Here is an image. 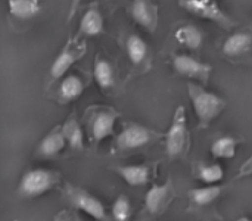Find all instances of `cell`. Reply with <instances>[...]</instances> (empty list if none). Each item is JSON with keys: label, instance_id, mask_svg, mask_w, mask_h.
I'll return each instance as SVG.
<instances>
[{"label": "cell", "instance_id": "obj_1", "mask_svg": "<svg viewBox=\"0 0 252 221\" xmlns=\"http://www.w3.org/2000/svg\"><path fill=\"white\" fill-rule=\"evenodd\" d=\"M188 92H189L190 102L193 105V111L199 120L201 128L208 127L210 123L214 118H217L223 112V109L226 108V102L220 96H217L213 92L205 90L199 84L189 83Z\"/></svg>", "mask_w": 252, "mask_h": 221}, {"label": "cell", "instance_id": "obj_2", "mask_svg": "<svg viewBox=\"0 0 252 221\" xmlns=\"http://www.w3.org/2000/svg\"><path fill=\"white\" fill-rule=\"evenodd\" d=\"M189 149V131L186 126L185 106H177L173 123L165 134V151L171 158L183 157Z\"/></svg>", "mask_w": 252, "mask_h": 221}, {"label": "cell", "instance_id": "obj_3", "mask_svg": "<svg viewBox=\"0 0 252 221\" xmlns=\"http://www.w3.org/2000/svg\"><path fill=\"white\" fill-rule=\"evenodd\" d=\"M59 182V176L44 168H35L24 174L18 193L24 198H37L49 192Z\"/></svg>", "mask_w": 252, "mask_h": 221}, {"label": "cell", "instance_id": "obj_4", "mask_svg": "<svg viewBox=\"0 0 252 221\" xmlns=\"http://www.w3.org/2000/svg\"><path fill=\"white\" fill-rule=\"evenodd\" d=\"M65 196L74 208L89 214L90 217H93L96 220H106V210H105L103 204L96 196L89 193L87 190H84L78 186H74L71 183H66L65 185Z\"/></svg>", "mask_w": 252, "mask_h": 221}, {"label": "cell", "instance_id": "obj_5", "mask_svg": "<svg viewBox=\"0 0 252 221\" xmlns=\"http://www.w3.org/2000/svg\"><path fill=\"white\" fill-rule=\"evenodd\" d=\"M179 4H180V7L186 9L188 12H190L202 19L217 22L219 25H221L226 30H229L235 25V22L221 10L219 3H216L213 0H183V1H179Z\"/></svg>", "mask_w": 252, "mask_h": 221}, {"label": "cell", "instance_id": "obj_6", "mask_svg": "<svg viewBox=\"0 0 252 221\" xmlns=\"http://www.w3.org/2000/svg\"><path fill=\"white\" fill-rule=\"evenodd\" d=\"M86 50V44L83 41L78 40H69L65 47L59 52V55L56 56V59L53 61L52 66H50V75L53 80H58L61 77H63L68 69L84 55Z\"/></svg>", "mask_w": 252, "mask_h": 221}, {"label": "cell", "instance_id": "obj_7", "mask_svg": "<svg viewBox=\"0 0 252 221\" xmlns=\"http://www.w3.org/2000/svg\"><path fill=\"white\" fill-rule=\"evenodd\" d=\"M155 136L157 134L152 130L143 127L140 124L130 123L118 134V137H117V146L121 151L137 149V148H142V146L151 143Z\"/></svg>", "mask_w": 252, "mask_h": 221}, {"label": "cell", "instance_id": "obj_8", "mask_svg": "<svg viewBox=\"0 0 252 221\" xmlns=\"http://www.w3.org/2000/svg\"><path fill=\"white\" fill-rule=\"evenodd\" d=\"M174 199V186L171 179H168L164 185H154L145 196L146 210L151 214H161L167 210V207Z\"/></svg>", "mask_w": 252, "mask_h": 221}, {"label": "cell", "instance_id": "obj_9", "mask_svg": "<svg viewBox=\"0 0 252 221\" xmlns=\"http://www.w3.org/2000/svg\"><path fill=\"white\" fill-rule=\"evenodd\" d=\"M174 69L183 75V77H189V78H196L201 81H208V75L211 72V66L207 63L199 62L198 59H195L193 56L189 55H176L174 61H173Z\"/></svg>", "mask_w": 252, "mask_h": 221}, {"label": "cell", "instance_id": "obj_10", "mask_svg": "<svg viewBox=\"0 0 252 221\" xmlns=\"http://www.w3.org/2000/svg\"><path fill=\"white\" fill-rule=\"evenodd\" d=\"M118 114L114 109L97 112L92 120V136L96 142H102L114 134V126Z\"/></svg>", "mask_w": 252, "mask_h": 221}, {"label": "cell", "instance_id": "obj_11", "mask_svg": "<svg viewBox=\"0 0 252 221\" xmlns=\"http://www.w3.org/2000/svg\"><path fill=\"white\" fill-rule=\"evenodd\" d=\"M133 18L149 31H154L158 24V7L146 0H136L131 6Z\"/></svg>", "mask_w": 252, "mask_h": 221}, {"label": "cell", "instance_id": "obj_12", "mask_svg": "<svg viewBox=\"0 0 252 221\" xmlns=\"http://www.w3.org/2000/svg\"><path fill=\"white\" fill-rule=\"evenodd\" d=\"M65 139L62 136L61 126H56L53 130H50L43 140L38 145V154L41 157H55L65 148Z\"/></svg>", "mask_w": 252, "mask_h": 221}, {"label": "cell", "instance_id": "obj_13", "mask_svg": "<svg viewBox=\"0 0 252 221\" xmlns=\"http://www.w3.org/2000/svg\"><path fill=\"white\" fill-rule=\"evenodd\" d=\"M115 171L130 186H143L151 179V167L149 165H126V167L115 168Z\"/></svg>", "mask_w": 252, "mask_h": 221}, {"label": "cell", "instance_id": "obj_14", "mask_svg": "<svg viewBox=\"0 0 252 221\" xmlns=\"http://www.w3.org/2000/svg\"><path fill=\"white\" fill-rule=\"evenodd\" d=\"M103 31V16L96 7H90L80 21V32L86 37L99 35Z\"/></svg>", "mask_w": 252, "mask_h": 221}, {"label": "cell", "instance_id": "obj_15", "mask_svg": "<svg viewBox=\"0 0 252 221\" xmlns=\"http://www.w3.org/2000/svg\"><path fill=\"white\" fill-rule=\"evenodd\" d=\"M174 37L176 40L188 47V49H192V50H196L202 46V41H204V35H202V31L195 27V25H183V27H179L177 31L174 32Z\"/></svg>", "mask_w": 252, "mask_h": 221}, {"label": "cell", "instance_id": "obj_16", "mask_svg": "<svg viewBox=\"0 0 252 221\" xmlns=\"http://www.w3.org/2000/svg\"><path fill=\"white\" fill-rule=\"evenodd\" d=\"M252 38L248 32H235L223 44V52L227 56H238L250 52Z\"/></svg>", "mask_w": 252, "mask_h": 221}, {"label": "cell", "instance_id": "obj_17", "mask_svg": "<svg viewBox=\"0 0 252 221\" xmlns=\"http://www.w3.org/2000/svg\"><path fill=\"white\" fill-rule=\"evenodd\" d=\"M83 90L84 84L77 75H66L59 86V97L62 102L68 103L77 100L83 95Z\"/></svg>", "mask_w": 252, "mask_h": 221}, {"label": "cell", "instance_id": "obj_18", "mask_svg": "<svg viewBox=\"0 0 252 221\" xmlns=\"http://www.w3.org/2000/svg\"><path fill=\"white\" fill-rule=\"evenodd\" d=\"M62 130V136L65 139V142L69 143L71 148L74 149H83L84 145V136H83V130L77 121L75 117H69L63 126H61Z\"/></svg>", "mask_w": 252, "mask_h": 221}, {"label": "cell", "instance_id": "obj_19", "mask_svg": "<svg viewBox=\"0 0 252 221\" xmlns=\"http://www.w3.org/2000/svg\"><path fill=\"white\" fill-rule=\"evenodd\" d=\"M9 12L18 19L32 18L40 12V3L37 0H9Z\"/></svg>", "mask_w": 252, "mask_h": 221}, {"label": "cell", "instance_id": "obj_20", "mask_svg": "<svg viewBox=\"0 0 252 221\" xmlns=\"http://www.w3.org/2000/svg\"><path fill=\"white\" fill-rule=\"evenodd\" d=\"M93 75H94V80L99 84V87L109 89L114 86V69H112V65L106 59L96 58Z\"/></svg>", "mask_w": 252, "mask_h": 221}, {"label": "cell", "instance_id": "obj_21", "mask_svg": "<svg viewBox=\"0 0 252 221\" xmlns=\"http://www.w3.org/2000/svg\"><path fill=\"white\" fill-rule=\"evenodd\" d=\"M236 145H238V140H235L233 137H229V136L220 137L211 145V154L214 158L230 159L236 155Z\"/></svg>", "mask_w": 252, "mask_h": 221}, {"label": "cell", "instance_id": "obj_22", "mask_svg": "<svg viewBox=\"0 0 252 221\" xmlns=\"http://www.w3.org/2000/svg\"><path fill=\"white\" fill-rule=\"evenodd\" d=\"M127 53L133 65H140L148 53V46L139 35H130L127 40Z\"/></svg>", "mask_w": 252, "mask_h": 221}, {"label": "cell", "instance_id": "obj_23", "mask_svg": "<svg viewBox=\"0 0 252 221\" xmlns=\"http://www.w3.org/2000/svg\"><path fill=\"white\" fill-rule=\"evenodd\" d=\"M221 190H223L221 186H205V188L190 190L189 196L192 202H195L196 205H208L220 196Z\"/></svg>", "mask_w": 252, "mask_h": 221}, {"label": "cell", "instance_id": "obj_24", "mask_svg": "<svg viewBox=\"0 0 252 221\" xmlns=\"http://www.w3.org/2000/svg\"><path fill=\"white\" fill-rule=\"evenodd\" d=\"M199 179L208 185H214L217 182H221L224 177V171L221 168V165L219 164H213V165H204L199 168Z\"/></svg>", "mask_w": 252, "mask_h": 221}, {"label": "cell", "instance_id": "obj_25", "mask_svg": "<svg viewBox=\"0 0 252 221\" xmlns=\"http://www.w3.org/2000/svg\"><path fill=\"white\" fill-rule=\"evenodd\" d=\"M131 214V204L127 196L121 195L115 199L112 205V216L117 221H127Z\"/></svg>", "mask_w": 252, "mask_h": 221}, {"label": "cell", "instance_id": "obj_26", "mask_svg": "<svg viewBox=\"0 0 252 221\" xmlns=\"http://www.w3.org/2000/svg\"><path fill=\"white\" fill-rule=\"evenodd\" d=\"M53 221H71V213L69 211H61Z\"/></svg>", "mask_w": 252, "mask_h": 221}, {"label": "cell", "instance_id": "obj_27", "mask_svg": "<svg viewBox=\"0 0 252 221\" xmlns=\"http://www.w3.org/2000/svg\"><path fill=\"white\" fill-rule=\"evenodd\" d=\"M238 221H250V219L248 217H241Z\"/></svg>", "mask_w": 252, "mask_h": 221}, {"label": "cell", "instance_id": "obj_28", "mask_svg": "<svg viewBox=\"0 0 252 221\" xmlns=\"http://www.w3.org/2000/svg\"><path fill=\"white\" fill-rule=\"evenodd\" d=\"M75 221H83V220H81L80 217H75Z\"/></svg>", "mask_w": 252, "mask_h": 221}]
</instances>
